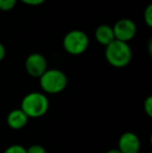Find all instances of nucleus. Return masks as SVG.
<instances>
[{"label": "nucleus", "mask_w": 152, "mask_h": 153, "mask_svg": "<svg viewBox=\"0 0 152 153\" xmlns=\"http://www.w3.org/2000/svg\"><path fill=\"white\" fill-rule=\"evenodd\" d=\"M5 54H6V51H5V47L3 46L2 43H0V62L5 57Z\"/></svg>", "instance_id": "16"}, {"label": "nucleus", "mask_w": 152, "mask_h": 153, "mask_svg": "<svg viewBox=\"0 0 152 153\" xmlns=\"http://www.w3.org/2000/svg\"><path fill=\"white\" fill-rule=\"evenodd\" d=\"M3 153H26V148L20 144H13L8 146Z\"/></svg>", "instance_id": "11"}, {"label": "nucleus", "mask_w": 152, "mask_h": 153, "mask_svg": "<svg viewBox=\"0 0 152 153\" xmlns=\"http://www.w3.org/2000/svg\"><path fill=\"white\" fill-rule=\"evenodd\" d=\"M113 31H114L115 40L128 43L136 36V25L130 19H120L113 26Z\"/></svg>", "instance_id": "5"}, {"label": "nucleus", "mask_w": 152, "mask_h": 153, "mask_svg": "<svg viewBox=\"0 0 152 153\" xmlns=\"http://www.w3.org/2000/svg\"><path fill=\"white\" fill-rule=\"evenodd\" d=\"M104 54L108 64L115 68H124L128 66L132 59V51L128 43L117 40L105 46Z\"/></svg>", "instance_id": "2"}, {"label": "nucleus", "mask_w": 152, "mask_h": 153, "mask_svg": "<svg viewBox=\"0 0 152 153\" xmlns=\"http://www.w3.org/2000/svg\"><path fill=\"white\" fill-rule=\"evenodd\" d=\"M117 149L122 153H140L141 141L138 134L132 131H126L120 135Z\"/></svg>", "instance_id": "7"}, {"label": "nucleus", "mask_w": 152, "mask_h": 153, "mask_svg": "<svg viewBox=\"0 0 152 153\" xmlns=\"http://www.w3.org/2000/svg\"><path fill=\"white\" fill-rule=\"evenodd\" d=\"M144 111L149 118L152 117V97L148 96L144 101Z\"/></svg>", "instance_id": "14"}, {"label": "nucleus", "mask_w": 152, "mask_h": 153, "mask_svg": "<svg viewBox=\"0 0 152 153\" xmlns=\"http://www.w3.org/2000/svg\"><path fill=\"white\" fill-rule=\"evenodd\" d=\"M23 3L27 4V5H31V6H37L41 5L42 3H44L46 0H21Z\"/></svg>", "instance_id": "15"}, {"label": "nucleus", "mask_w": 152, "mask_h": 153, "mask_svg": "<svg viewBox=\"0 0 152 153\" xmlns=\"http://www.w3.org/2000/svg\"><path fill=\"white\" fill-rule=\"evenodd\" d=\"M17 0H0V10L8 12L16 6Z\"/></svg>", "instance_id": "10"}, {"label": "nucleus", "mask_w": 152, "mask_h": 153, "mask_svg": "<svg viewBox=\"0 0 152 153\" xmlns=\"http://www.w3.org/2000/svg\"><path fill=\"white\" fill-rule=\"evenodd\" d=\"M40 87L44 94H59L67 88V75L59 69H47L39 78Z\"/></svg>", "instance_id": "3"}, {"label": "nucleus", "mask_w": 152, "mask_h": 153, "mask_svg": "<svg viewBox=\"0 0 152 153\" xmlns=\"http://www.w3.org/2000/svg\"><path fill=\"white\" fill-rule=\"evenodd\" d=\"M144 21L147 26H152V4H148L144 10Z\"/></svg>", "instance_id": "12"}, {"label": "nucleus", "mask_w": 152, "mask_h": 153, "mask_svg": "<svg viewBox=\"0 0 152 153\" xmlns=\"http://www.w3.org/2000/svg\"><path fill=\"white\" fill-rule=\"evenodd\" d=\"M106 153H122V152L119 151L117 148H114V149H110L108 151H106Z\"/></svg>", "instance_id": "17"}, {"label": "nucleus", "mask_w": 152, "mask_h": 153, "mask_svg": "<svg viewBox=\"0 0 152 153\" xmlns=\"http://www.w3.org/2000/svg\"><path fill=\"white\" fill-rule=\"evenodd\" d=\"M29 118L20 108L10 111L6 116V124L13 130H21L28 123Z\"/></svg>", "instance_id": "8"}, {"label": "nucleus", "mask_w": 152, "mask_h": 153, "mask_svg": "<svg viewBox=\"0 0 152 153\" xmlns=\"http://www.w3.org/2000/svg\"><path fill=\"white\" fill-rule=\"evenodd\" d=\"M48 69V65L45 56L41 53H31L25 59V70L27 74L35 78H40L45 71Z\"/></svg>", "instance_id": "6"}, {"label": "nucleus", "mask_w": 152, "mask_h": 153, "mask_svg": "<svg viewBox=\"0 0 152 153\" xmlns=\"http://www.w3.org/2000/svg\"><path fill=\"white\" fill-rule=\"evenodd\" d=\"M49 99L42 92H31L26 94L21 101L20 109L28 118H41L49 111Z\"/></svg>", "instance_id": "1"}, {"label": "nucleus", "mask_w": 152, "mask_h": 153, "mask_svg": "<svg viewBox=\"0 0 152 153\" xmlns=\"http://www.w3.org/2000/svg\"><path fill=\"white\" fill-rule=\"evenodd\" d=\"M89 36L85 31L74 29L69 31L63 40V47L71 55L82 54L89 47Z\"/></svg>", "instance_id": "4"}, {"label": "nucleus", "mask_w": 152, "mask_h": 153, "mask_svg": "<svg viewBox=\"0 0 152 153\" xmlns=\"http://www.w3.org/2000/svg\"><path fill=\"white\" fill-rule=\"evenodd\" d=\"M95 38L99 44L103 45V46H108L113 41H115L113 27L106 24L99 25L95 30Z\"/></svg>", "instance_id": "9"}, {"label": "nucleus", "mask_w": 152, "mask_h": 153, "mask_svg": "<svg viewBox=\"0 0 152 153\" xmlns=\"http://www.w3.org/2000/svg\"><path fill=\"white\" fill-rule=\"evenodd\" d=\"M26 153H47V151L44 146L40 145V144H33L28 148H26Z\"/></svg>", "instance_id": "13"}]
</instances>
